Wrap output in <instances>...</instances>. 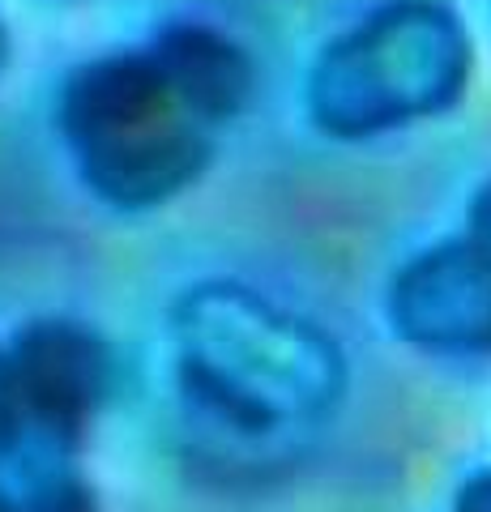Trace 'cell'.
I'll list each match as a JSON object with an SVG mask.
<instances>
[{
  "instance_id": "5b68a950",
  "label": "cell",
  "mask_w": 491,
  "mask_h": 512,
  "mask_svg": "<svg viewBox=\"0 0 491 512\" xmlns=\"http://www.w3.org/2000/svg\"><path fill=\"white\" fill-rule=\"evenodd\" d=\"M9 372L26 427L47 444L73 448L112 393V350L77 320H30L13 338Z\"/></svg>"
},
{
  "instance_id": "8992f818",
  "label": "cell",
  "mask_w": 491,
  "mask_h": 512,
  "mask_svg": "<svg viewBox=\"0 0 491 512\" xmlns=\"http://www.w3.org/2000/svg\"><path fill=\"white\" fill-rule=\"evenodd\" d=\"M146 52L163 69L171 90L188 103V111L201 116L210 128L240 116L252 90H257V69H252L248 52L205 22L163 26Z\"/></svg>"
},
{
  "instance_id": "3957f363",
  "label": "cell",
  "mask_w": 491,
  "mask_h": 512,
  "mask_svg": "<svg viewBox=\"0 0 491 512\" xmlns=\"http://www.w3.org/2000/svg\"><path fill=\"white\" fill-rule=\"evenodd\" d=\"M470 30L445 0H393L329 39L308 73V116L338 141L449 111L470 86Z\"/></svg>"
},
{
  "instance_id": "8fae6325",
  "label": "cell",
  "mask_w": 491,
  "mask_h": 512,
  "mask_svg": "<svg viewBox=\"0 0 491 512\" xmlns=\"http://www.w3.org/2000/svg\"><path fill=\"white\" fill-rule=\"evenodd\" d=\"M5 60H9V35H5V26H0V69H5Z\"/></svg>"
},
{
  "instance_id": "7c38bea8",
  "label": "cell",
  "mask_w": 491,
  "mask_h": 512,
  "mask_svg": "<svg viewBox=\"0 0 491 512\" xmlns=\"http://www.w3.org/2000/svg\"><path fill=\"white\" fill-rule=\"evenodd\" d=\"M0 512H18V508H13V500H9V495H0Z\"/></svg>"
},
{
  "instance_id": "7a4b0ae2",
  "label": "cell",
  "mask_w": 491,
  "mask_h": 512,
  "mask_svg": "<svg viewBox=\"0 0 491 512\" xmlns=\"http://www.w3.org/2000/svg\"><path fill=\"white\" fill-rule=\"evenodd\" d=\"M56 120L82 184L129 214L193 188L214 154V128L188 111L146 47L73 69Z\"/></svg>"
},
{
  "instance_id": "9c48e42d",
  "label": "cell",
  "mask_w": 491,
  "mask_h": 512,
  "mask_svg": "<svg viewBox=\"0 0 491 512\" xmlns=\"http://www.w3.org/2000/svg\"><path fill=\"white\" fill-rule=\"evenodd\" d=\"M453 512H491V470L470 474L453 495Z\"/></svg>"
},
{
  "instance_id": "52a82bcc",
  "label": "cell",
  "mask_w": 491,
  "mask_h": 512,
  "mask_svg": "<svg viewBox=\"0 0 491 512\" xmlns=\"http://www.w3.org/2000/svg\"><path fill=\"white\" fill-rule=\"evenodd\" d=\"M13 508L18 512H99L90 487L77 483V478H69V474L43 478V483H35L22 495V500H13Z\"/></svg>"
},
{
  "instance_id": "30bf717a",
  "label": "cell",
  "mask_w": 491,
  "mask_h": 512,
  "mask_svg": "<svg viewBox=\"0 0 491 512\" xmlns=\"http://www.w3.org/2000/svg\"><path fill=\"white\" fill-rule=\"evenodd\" d=\"M466 235L479 244L483 252H491V184H483L470 201V218H466Z\"/></svg>"
},
{
  "instance_id": "ba28073f",
  "label": "cell",
  "mask_w": 491,
  "mask_h": 512,
  "mask_svg": "<svg viewBox=\"0 0 491 512\" xmlns=\"http://www.w3.org/2000/svg\"><path fill=\"white\" fill-rule=\"evenodd\" d=\"M22 431H26V419H22V406H18V389H13L9 355L0 350V461L22 444Z\"/></svg>"
},
{
  "instance_id": "6da1fadb",
  "label": "cell",
  "mask_w": 491,
  "mask_h": 512,
  "mask_svg": "<svg viewBox=\"0 0 491 512\" xmlns=\"http://www.w3.org/2000/svg\"><path fill=\"white\" fill-rule=\"evenodd\" d=\"M193 406L244 436L316 427L346 393V355L316 320L240 282H197L171 308Z\"/></svg>"
},
{
  "instance_id": "277c9868",
  "label": "cell",
  "mask_w": 491,
  "mask_h": 512,
  "mask_svg": "<svg viewBox=\"0 0 491 512\" xmlns=\"http://www.w3.org/2000/svg\"><path fill=\"white\" fill-rule=\"evenodd\" d=\"M389 325L432 355H491V252L470 235L415 252L389 282Z\"/></svg>"
}]
</instances>
